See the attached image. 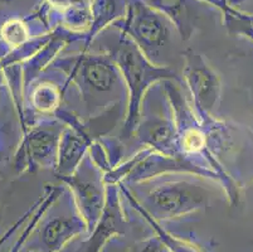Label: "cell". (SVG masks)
I'll return each instance as SVG.
<instances>
[{"label":"cell","mask_w":253,"mask_h":252,"mask_svg":"<svg viewBox=\"0 0 253 252\" xmlns=\"http://www.w3.org/2000/svg\"><path fill=\"white\" fill-rule=\"evenodd\" d=\"M72 233L73 227L70 222L64 219H54L45 226L43 231V241L50 251H54L58 250Z\"/></svg>","instance_id":"obj_1"},{"label":"cell","mask_w":253,"mask_h":252,"mask_svg":"<svg viewBox=\"0 0 253 252\" xmlns=\"http://www.w3.org/2000/svg\"><path fill=\"white\" fill-rule=\"evenodd\" d=\"M137 33L141 38L149 42H155L162 38L163 24L160 20L150 13H142L137 17L135 24Z\"/></svg>","instance_id":"obj_2"},{"label":"cell","mask_w":253,"mask_h":252,"mask_svg":"<svg viewBox=\"0 0 253 252\" xmlns=\"http://www.w3.org/2000/svg\"><path fill=\"white\" fill-rule=\"evenodd\" d=\"M86 78L89 85L97 90H107L112 85L114 73L102 63H92L86 69Z\"/></svg>","instance_id":"obj_3"},{"label":"cell","mask_w":253,"mask_h":252,"mask_svg":"<svg viewBox=\"0 0 253 252\" xmlns=\"http://www.w3.org/2000/svg\"><path fill=\"white\" fill-rule=\"evenodd\" d=\"M1 36L11 46H19L28 37V31L20 20H10L1 29Z\"/></svg>","instance_id":"obj_4"},{"label":"cell","mask_w":253,"mask_h":252,"mask_svg":"<svg viewBox=\"0 0 253 252\" xmlns=\"http://www.w3.org/2000/svg\"><path fill=\"white\" fill-rule=\"evenodd\" d=\"M56 94L50 89H39L34 95V102H36L37 107L47 110V108L53 107L54 101H56Z\"/></svg>","instance_id":"obj_5"},{"label":"cell","mask_w":253,"mask_h":252,"mask_svg":"<svg viewBox=\"0 0 253 252\" xmlns=\"http://www.w3.org/2000/svg\"><path fill=\"white\" fill-rule=\"evenodd\" d=\"M159 3V5L164 6L165 9H169V10H174V9L178 8V5L180 4L181 0H156Z\"/></svg>","instance_id":"obj_6"},{"label":"cell","mask_w":253,"mask_h":252,"mask_svg":"<svg viewBox=\"0 0 253 252\" xmlns=\"http://www.w3.org/2000/svg\"><path fill=\"white\" fill-rule=\"evenodd\" d=\"M144 252H163L162 249L158 246V245H150L145 249Z\"/></svg>","instance_id":"obj_7"},{"label":"cell","mask_w":253,"mask_h":252,"mask_svg":"<svg viewBox=\"0 0 253 252\" xmlns=\"http://www.w3.org/2000/svg\"><path fill=\"white\" fill-rule=\"evenodd\" d=\"M0 1H11V0H0Z\"/></svg>","instance_id":"obj_8"},{"label":"cell","mask_w":253,"mask_h":252,"mask_svg":"<svg viewBox=\"0 0 253 252\" xmlns=\"http://www.w3.org/2000/svg\"><path fill=\"white\" fill-rule=\"evenodd\" d=\"M0 221H1V213H0Z\"/></svg>","instance_id":"obj_9"},{"label":"cell","mask_w":253,"mask_h":252,"mask_svg":"<svg viewBox=\"0 0 253 252\" xmlns=\"http://www.w3.org/2000/svg\"><path fill=\"white\" fill-rule=\"evenodd\" d=\"M241 1H242V0H241Z\"/></svg>","instance_id":"obj_10"}]
</instances>
